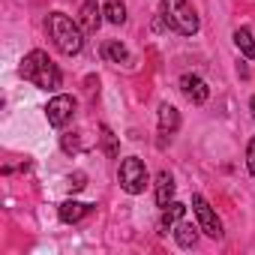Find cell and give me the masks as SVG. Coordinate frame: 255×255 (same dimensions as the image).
I'll list each match as a JSON object with an SVG mask.
<instances>
[{"instance_id":"4fadbf2b","label":"cell","mask_w":255,"mask_h":255,"mask_svg":"<svg viewBox=\"0 0 255 255\" xmlns=\"http://www.w3.org/2000/svg\"><path fill=\"white\" fill-rule=\"evenodd\" d=\"M174 240H177V246H183V249H192L195 243H198V228L192 225V222H177V228H174Z\"/></svg>"},{"instance_id":"e0dca14e","label":"cell","mask_w":255,"mask_h":255,"mask_svg":"<svg viewBox=\"0 0 255 255\" xmlns=\"http://www.w3.org/2000/svg\"><path fill=\"white\" fill-rule=\"evenodd\" d=\"M99 132H102V144H105V153L114 159V156H117V141H114V132L108 129V126H99Z\"/></svg>"},{"instance_id":"5b68a950","label":"cell","mask_w":255,"mask_h":255,"mask_svg":"<svg viewBox=\"0 0 255 255\" xmlns=\"http://www.w3.org/2000/svg\"><path fill=\"white\" fill-rule=\"evenodd\" d=\"M192 210H195V216H198L201 231H204L207 237L219 240V237H222V222H219V216L213 213V207L207 204V198H204V195H192Z\"/></svg>"},{"instance_id":"8992f818","label":"cell","mask_w":255,"mask_h":255,"mask_svg":"<svg viewBox=\"0 0 255 255\" xmlns=\"http://www.w3.org/2000/svg\"><path fill=\"white\" fill-rule=\"evenodd\" d=\"M72 114H75V99L66 96V93H57V96L48 102V108H45L48 126H54V129H63V126L72 120Z\"/></svg>"},{"instance_id":"9a60e30c","label":"cell","mask_w":255,"mask_h":255,"mask_svg":"<svg viewBox=\"0 0 255 255\" xmlns=\"http://www.w3.org/2000/svg\"><path fill=\"white\" fill-rule=\"evenodd\" d=\"M102 54H105V57H108L111 63H129V51H126V48H123L120 42H114V39H111V42H105Z\"/></svg>"},{"instance_id":"3957f363","label":"cell","mask_w":255,"mask_h":255,"mask_svg":"<svg viewBox=\"0 0 255 255\" xmlns=\"http://www.w3.org/2000/svg\"><path fill=\"white\" fill-rule=\"evenodd\" d=\"M159 9H162V21H165L174 33H180V36L198 33L201 21H198V12L189 6V0H162Z\"/></svg>"},{"instance_id":"7a4b0ae2","label":"cell","mask_w":255,"mask_h":255,"mask_svg":"<svg viewBox=\"0 0 255 255\" xmlns=\"http://www.w3.org/2000/svg\"><path fill=\"white\" fill-rule=\"evenodd\" d=\"M48 36L54 39L57 51L60 54H78L84 48V33H81V24H75L69 15L63 12H51L48 15Z\"/></svg>"},{"instance_id":"ac0fdd59","label":"cell","mask_w":255,"mask_h":255,"mask_svg":"<svg viewBox=\"0 0 255 255\" xmlns=\"http://www.w3.org/2000/svg\"><path fill=\"white\" fill-rule=\"evenodd\" d=\"M63 150H66V153H75V150H81V141L69 132V135H63Z\"/></svg>"},{"instance_id":"8fae6325","label":"cell","mask_w":255,"mask_h":255,"mask_svg":"<svg viewBox=\"0 0 255 255\" xmlns=\"http://www.w3.org/2000/svg\"><path fill=\"white\" fill-rule=\"evenodd\" d=\"M171 201H174V177L168 171H159L156 174V204L165 207Z\"/></svg>"},{"instance_id":"d6986e66","label":"cell","mask_w":255,"mask_h":255,"mask_svg":"<svg viewBox=\"0 0 255 255\" xmlns=\"http://www.w3.org/2000/svg\"><path fill=\"white\" fill-rule=\"evenodd\" d=\"M246 168H249V174L255 177V138H252L249 147H246Z\"/></svg>"},{"instance_id":"44dd1931","label":"cell","mask_w":255,"mask_h":255,"mask_svg":"<svg viewBox=\"0 0 255 255\" xmlns=\"http://www.w3.org/2000/svg\"><path fill=\"white\" fill-rule=\"evenodd\" d=\"M249 108H252V117H255V96H252V102H249Z\"/></svg>"},{"instance_id":"6da1fadb","label":"cell","mask_w":255,"mask_h":255,"mask_svg":"<svg viewBox=\"0 0 255 255\" xmlns=\"http://www.w3.org/2000/svg\"><path fill=\"white\" fill-rule=\"evenodd\" d=\"M21 75H24L30 84H36L39 90H57V87H60V69H57L54 60H51L45 51H39V48H33L30 54H24V60H21Z\"/></svg>"},{"instance_id":"7c38bea8","label":"cell","mask_w":255,"mask_h":255,"mask_svg":"<svg viewBox=\"0 0 255 255\" xmlns=\"http://www.w3.org/2000/svg\"><path fill=\"white\" fill-rule=\"evenodd\" d=\"M177 126H180V111L174 108V105H168V102H162L159 105V132H177Z\"/></svg>"},{"instance_id":"2e32d148","label":"cell","mask_w":255,"mask_h":255,"mask_svg":"<svg viewBox=\"0 0 255 255\" xmlns=\"http://www.w3.org/2000/svg\"><path fill=\"white\" fill-rule=\"evenodd\" d=\"M105 18L111 24H123L126 21V6L120 3V0H108V3H105Z\"/></svg>"},{"instance_id":"277c9868","label":"cell","mask_w":255,"mask_h":255,"mask_svg":"<svg viewBox=\"0 0 255 255\" xmlns=\"http://www.w3.org/2000/svg\"><path fill=\"white\" fill-rule=\"evenodd\" d=\"M117 180L123 186V192H129V195H141L144 186H147V168L138 156H126L117 168Z\"/></svg>"},{"instance_id":"ffe728a7","label":"cell","mask_w":255,"mask_h":255,"mask_svg":"<svg viewBox=\"0 0 255 255\" xmlns=\"http://www.w3.org/2000/svg\"><path fill=\"white\" fill-rule=\"evenodd\" d=\"M84 180H87V177L78 171V174H72V177H69V186H72V189H84Z\"/></svg>"},{"instance_id":"ba28073f","label":"cell","mask_w":255,"mask_h":255,"mask_svg":"<svg viewBox=\"0 0 255 255\" xmlns=\"http://www.w3.org/2000/svg\"><path fill=\"white\" fill-rule=\"evenodd\" d=\"M102 12H105V9L96 3V0H87V3L81 6V21H78V24H81V30L96 33V27L102 24Z\"/></svg>"},{"instance_id":"52a82bcc","label":"cell","mask_w":255,"mask_h":255,"mask_svg":"<svg viewBox=\"0 0 255 255\" xmlns=\"http://www.w3.org/2000/svg\"><path fill=\"white\" fill-rule=\"evenodd\" d=\"M180 90L186 93V99H189L192 105H204V102H207V96H210V87L204 84V78L189 75V72L180 78Z\"/></svg>"},{"instance_id":"9c48e42d","label":"cell","mask_w":255,"mask_h":255,"mask_svg":"<svg viewBox=\"0 0 255 255\" xmlns=\"http://www.w3.org/2000/svg\"><path fill=\"white\" fill-rule=\"evenodd\" d=\"M90 213V204H81V201H63L60 207H57V216H60V222H66V225H72V222H81L84 216Z\"/></svg>"},{"instance_id":"30bf717a","label":"cell","mask_w":255,"mask_h":255,"mask_svg":"<svg viewBox=\"0 0 255 255\" xmlns=\"http://www.w3.org/2000/svg\"><path fill=\"white\" fill-rule=\"evenodd\" d=\"M183 216H186V207H183L180 201L165 204V207H162V219H159V231H162V234L174 231V228H177V222H180Z\"/></svg>"},{"instance_id":"5bb4252c","label":"cell","mask_w":255,"mask_h":255,"mask_svg":"<svg viewBox=\"0 0 255 255\" xmlns=\"http://www.w3.org/2000/svg\"><path fill=\"white\" fill-rule=\"evenodd\" d=\"M234 45L240 48L243 57L255 60V39H252V33H249L246 27H237V30H234Z\"/></svg>"}]
</instances>
